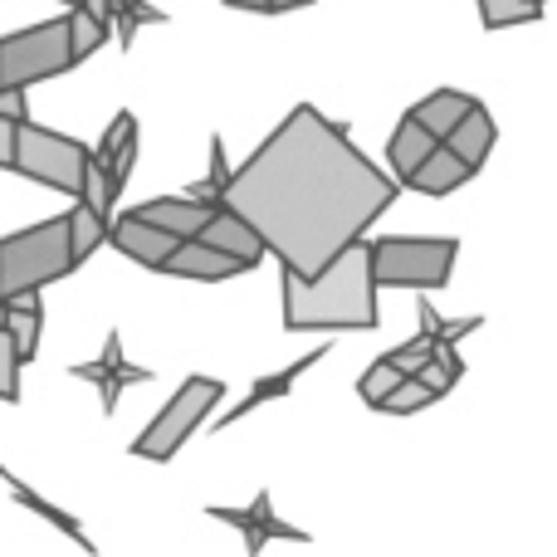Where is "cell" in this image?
Listing matches in <instances>:
<instances>
[{
	"label": "cell",
	"instance_id": "29",
	"mask_svg": "<svg viewBox=\"0 0 557 557\" xmlns=\"http://www.w3.org/2000/svg\"><path fill=\"white\" fill-rule=\"evenodd\" d=\"M231 172H235V166L225 162V137L211 133V176H206V182H196L186 196H191V201H206V196H215V201H221V191H225V182H231Z\"/></svg>",
	"mask_w": 557,
	"mask_h": 557
},
{
	"label": "cell",
	"instance_id": "19",
	"mask_svg": "<svg viewBox=\"0 0 557 557\" xmlns=\"http://www.w3.org/2000/svg\"><path fill=\"white\" fill-rule=\"evenodd\" d=\"M470 176H474L470 166H465L460 157H455L450 147L441 143L421 166H416L411 176H406L401 186H411V191H421V196H450V191H460V186L470 182Z\"/></svg>",
	"mask_w": 557,
	"mask_h": 557
},
{
	"label": "cell",
	"instance_id": "14",
	"mask_svg": "<svg viewBox=\"0 0 557 557\" xmlns=\"http://www.w3.org/2000/svg\"><path fill=\"white\" fill-rule=\"evenodd\" d=\"M0 484H5V490H10V499H15L20 509L39 513V519L49 523V529H59V533H64V539H74V543H78V548H84L88 557H98V543L88 539V533H84V523H78L74 513H64V509H59V504H49L45 494H35V490H29V484H20V474H10L5 465H0Z\"/></svg>",
	"mask_w": 557,
	"mask_h": 557
},
{
	"label": "cell",
	"instance_id": "11",
	"mask_svg": "<svg viewBox=\"0 0 557 557\" xmlns=\"http://www.w3.org/2000/svg\"><path fill=\"white\" fill-rule=\"evenodd\" d=\"M196 245H206V250H215V255H225V260H235L240 270H255V264L264 260L260 235H255L250 225L240 221V215L225 211V206H215L211 221L196 231Z\"/></svg>",
	"mask_w": 557,
	"mask_h": 557
},
{
	"label": "cell",
	"instance_id": "1",
	"mask_svg": "<svg viewBox=\"0 0 557 557\" xmlns=\"http://www.w3.org/2000/svg\"><path fill=\"white\" fill-rule=\"evenodd\" d=\"M396 191L401 186L357 152L343 123L298 103L235 166L215 206L260 235L278 270L313 278L392 211Z\"/></svg>",
	"mask_w": 557,
	"mask_h": 557
},
{
	"label": "cell",
	"instance_id": "35",
	"mask_svg": "<svg viewBox=\"0 0 557 557\" xmlns=\"http://www.w3.org/2000/svg\"><path fill=\"white\" fill-rule=\"evenodd\" d=\"M231 10H260V15H270V0H225Z\"/></svg>",
	"mask_w": 557,
	"mask_h": 557
},
{
	"label": "cell",
	"instance_id": "16",
	"mask_svg": "<svg viewBox=\"0 0 557 557\" xmlns=\"http://www.w3.org/2000/svg\"><path fill=\"white\" fill-rule=\"evenodd\" d=\"M480 103V98H470V94H460V88H435V94H425L416 108H406V113L416 117V123L425 127V133L435 137V143H445V137L460 127V117L470 113V108Z\"/></svg>",
	"mask_w": 557,
	"mask_h": 557
},
{
	"label": "cell",
	"instance_id": "34",
	"mask_svg": "<svg viewBox=\"0 0 557 557\" xmlns=\"http://www.w3.org/2000/svg\"><path fill=\"white\" fill-rule=\"evenodd\" d=\"M78 10H88V15H98V20L113 25V0H78Z\"/></svg>",
	"mask_w": 557,
	"mask_h": 557
},
{
	"label": "cell",
	"instance_id": "8",
	"mask_svg": "<svg viewBox=\"0 0 557 557\" xmlns=\"http://www.w3.org/2000/svg\"><path fill=\"white\" fill-rule=\"evenodd\" d=\"M206 513H211L215 523H231V529L245 539V553H250V557H260L264 548H270V543H313L304 529H294L288 519H278L270 490H260V494H255V504H245V509H225V504H211Z\"/></svg>",
	"mask_w": 557,
	"mask_h": 557
},
{
	"label": "cell",
	"instance_id": "25",
	"mask_svg": "<svg viewBox=\"0 0 557 557\" xmlns=\"http://www.w3.org/2000/svg\"><path fill=\"white\" fill-rule=\"evenodd\" d=\"M529 20H543L539 0H480L484 29H513V25H529Z\"/></svg>",
	"mask_w": 557,
	"mask_h": 557
},
{
	"label": "cell",
	"instance_id": "20",
	"mask_svg": "<svg viewBox=\"0 0 557 557\" xmlns=\"http://www.w3.org/2000/svg\"><path fill=\"white\" fill-rule=\"evenodd\" d=\"M435 147H441V143H435V137L431 133H425V127L421 123H416V117L411 113H401V123H396V133H392V143H386V162H392V182L396 186H401L406 182V176H411L416 172V166H421L425 162V157H431L435 152Z\"/></svg>",
	"mask_w": 557,
	"mask_h": 557
},
{
	"label": "cell",
	"instance_id": "13",
	"mask_svg": "<svg viewBox=\"0 0 557 557\" xmlns=\"http://www.w3.org/2000/svg\"><path fill=\"white\" fill-rule=\"evenodd\" d=\"M211 211H215V201H191V196H157V201L133 206L137 221L157 225V231L176 235V240H196V231L211 221Z\"/></svg>",
	"mask_w": 557,
	"mask_h": 557
},
{
	"label": "cell",
	"instance_id": "37",
	"mask_svg": "<svg viewBox=\"0 0 557 557\" xmlns=\"http://www.w3.org/2000/svg\"><path fill=\"white\" fill-rule=\"evenodd\" d=\"M59 5H78V0H59Z\"/></svg>",
	"mask_w": 557,
	"mask_h": 557
},
{
	"label": "cell",
	"instance_id": "2",
	"mask_svg": "<svg viewBox=\"0 0 557 557\" xmlns=\"http://www.w3.org/2000/svg\"><path fill=\"white\" fill-rule=\"evenodd\" d=\"M382 323L367 240L347 245L323 274L284 270V333H372Z\"/></svg>",
	"mask_w": 557,
	"mask_h": 557
},
{
	"label": "cell",
	"instance_id": "6",
	"mask_svg": "<svg viewBox=\"0 0 557 557\" xmlns=\"http://www.w3.org/2000/svg\"><path fill=\"white\" fill-rule=\"evenodd\" d=\"M221 396H225L221 376H186V382L176 386L172 401L152 416V425H147V431L133 441V455H137V460H152V465L172 460V455L191 441L196 425L215 411V401H221Z\"/></svg>",
	"mask_w": 557,
	"mask_h": 557
},
{
	"label": "cell",
	"instance_id": "28",
	"mask_svg": "<svg viewBox=\"0 0 557 557\" xmlns=\"http://www.w3.org/2000/svg\"><path fill=\"white\" fill-rule=\"evenodd\" d=\"M396 382H401V372H396L386 357H376L372 367H367L362 376H357V396H362L367 406H382V396H392L396 392Z\"/></svg>",
	"mask_w": 557,
	"mask_h": 557
},
{
	"label": "cell",
	"instance_id": "26",
	"mask_svg": "<svg viewBox=\"0 0 557 557\" xmlns=\"http://www.w3.org/2000/svg\"><path fill=\"white\" fill-rule=\"evenodd\" d=\"M460 376H465V357L455 352V347H435V357L421 367V372H416V382L431 386L435 396H450V386L460 382Z\"/></svg>",
	"mask_w": 557,
	"mask_h": 557
},
{
	"label": "cell",
	"instance_id": "24",
	"mask_svg": "<svg viewBox=\"0 0 557 557\" xmlns=\"http://www.w3.org/2000/svg\"><path fill=\"white\" fill-rule=\"evenodd\" d=\"M416 318H421V333L431 337L435 347H455V343H460V337H470L474 327L484 323L480 313H470V318H441L431 304H425V298H421V313H416Z\"/></svg>",
	"mask_w": 557,
	"mask_h": 557
},
{
	"label": "cell",
	"instance_id": "21",
	"mask_svg": "<svg viewBox=\"0 0 557 557\" xmlns=\"http://www.w3.org/2000/svg\"><path fill=\"white\" fill-rule=\"evenodd\" d=\"M98 245H108V221L78 201L74 211H69V250H74V270L98 250Z\"/></svg>",
	"mask_w": 557,
	"mask_h": 557
},
{
	"label": "cell",
	"instance_id": "7",
	"mask_svg": "<svg viewBox=\"0 0 557 557\" xmlns=\"http://www.w3.org/2000/svg\"><path fill=\"white\" fill-rule=\"evenodd\" d=\"M69 69H74V49H69L64 15L0 39V88H29V84L69 74Z\"/></svg>",
	"mask_w": 557,
	"mask_h": 557
},
{
	"label": "cell",
	"instance_id": "4",
	"mask_svg": "<svg viewBox=\"0 0 557 557\" xmlns=\"http://www.w3.org/2000/svg\"><path fill=\"white\" fill-rule=\"evenodd\" d=\"M376 288H445L460 260V240L455 235H386V240L367 245Z\"/></svg>",
	"mask_w": 557,
	"mask_h": 557
},
{
	"label": "cell",
	"instance_id": "32",
	"mask_svg": "<svg viewBox=\"0 0 557 557\" xmlns=\"http://www.w3.org/2000/svg\"><path fill=\"white\" fill-rule=\"evenodd\" d=\"M0 117H5V123H29L25 88H0Z\"/></svg>",
	"mask_w": 557,
	"mask_h": 557
},
{
	"label": "cell",
	"instance_id": "9",
	"mask_svg": "<svg viewBox=\"0 0 557 557\" xmlns=\"http://www.w3.org/2000/svg\"><path fill=\"white\" fill-rule=\"evenodd\" d=\"M78 382H94L98 386V401H103V416H117V396H123V386H137V382H152V367H137L123 357V333H108L103 352H98V362H78L74 367Z\"/></svg>",
	"mask_w": 557,
	"mask_h": 557
},
{
	"label": "cell",
	"instance_id": "27",
	"mask_svg": "<svg viewBox=\"0 0 557 557\" xmlns=\"http://www.w3.org/2000/svg\"><path fill=\"white\" fill-rule=\"evenodd\" d=\"M441 396L431 392V386H421L416 376H401L396 382V392L392 396H382V406L376 411H386V416H411V411H425V406H435Z\"/></svg>",
	"mask_w": 557,
	"mask_h": 557
},
{
	"label": "cell",
	"instance_id": "12",
	"mask_svg": "<svg viewBox=\"0 0 557 557\" xmlns=\"http://www.w3.org/2000/svg\"><path fill=\"white\" fill-rule=\"evenodd\" d=\"M327 357V347H313V352H304L298 362H288V367H278V372H270V376H255L250 382V396H245L240 406H231V411L215 421V431H225V425H235V421H245V416L255 411V406H270V401H278V396H288L294 392V382L298 376H308L318 362Z\"/></svg>",
	"mask_w": 557,
	"mask_h": 557
},
{
	"label": "cell",
	"instance_id": "23",
	"mask_svg": "<svg viewBox=\"0 0 557 557\" xmlns=\"http://www.w3.org/2000/svg\"><path fill=\"white\" fill-rule=\"evenodd\" d=\"M64 20H69V49H74V64H84L98 45H108V20L88 15V10H78V5H69Z\"/></svg>",
	"mask_w": 557,
	"mask_h": 557
},
{
	"label": "cell",
	"instance_id": "5",
	"mask_svg": "<svg viewBox=\"0 0 557 557\" xmlns=\"http://www.w3.org/2000/svg\"><path fill=\"white\" fill-rule=\"evenodd\" d=\"M88 157H94V147H84L78 137H64V133L39 127V123H15V166H10V172L29 176V182L54 186V191H64L78 201Z\"/></svg>",
	"mask_w": 557,
	"mask_h": 557
},
{
	"label": "cell",
	"instance_id": "3",
	"mask_svg": "<svg viewBox=\"0 0 557 557\" xmlns=\"http://www.w3.org/2000/svg\"><path fill=\"white\" fill-rule=\"evenodd\" d=\"M74 270V250H69V215L39 221L29 231H15L0 240V304L25 298L49 288L54 278Z\"/></svg>",
	"mask_w": 557,
	"mask_h": 557
},
{
	"label": "cell",
	"instance_id": "18",
	"mask_svg": "<svg viewBox=\"0 0 557 557\" xmlns=\"http://www.w3.org/2000/svg\"><path fill=\"white\" fill-rule=\"evenodd\" d=\"M162 274H172V278H196V284H221V278H235V274H245V270H240L235 260H225V255L206 250V245L182 240L172 260L162 264Z\"/></svg>",
	"mask_w": 557,
	"mask_h": 557
},
{
	"label": "cell",
	"instance_id": "17",
	"mask_svg": "<svg viewBox=\"0 0 557 557\" xmlns=\"http://www.w3.org/2000/svg\"><path fill=\"white\" fill-rule=\"evenodd\" d=\"M0 327L10 333L20 367H25L29 357L39 352V333H45V304H39V294H25V298H10V304H0Z\"/></svg>",
	"mask_w": 557,
	"mask_h": 557
},
{
	"label": "cell",
	"instance_id": "31",
	"mask_svg": "<svg viewBox=\"0 0 557 557\" xmlns=\"http://www.w3.org/2000/svg\"><path fill=\"white\" fill-rule=\"evenodd\" d=\"M0 401H10V406L20 401V357L5 327H0Z\"/></svg>",
	"mask_w": 557,
	"mask_h": 557
},
{
	"label": "cell",
	"instance_id": "22",
	"mask_svg": "<svg viewBox=\"0 0 557 557\" xmlns=\"http://www.w3.org/2000/svg\"><path fill=\"white\" fill-rule=\"evenodd\" d=\"M113 20H117V49H133L143 25H166V10L147 5V0H113Z\"/></svg>",
	"mask_w": 557,
	"mask_h": 557
},
{
	"label": "cell",
	"instance_id": "10",
	"mask_svg": "<svg viewBox=\"0 0 557 557\" xmlns=\"http://www.w3.org/2000/svg\"><path fill=\"white\" fill-rule=\"evenodd\" d=\"M108 245L113 250H123L127 260H137L143 270H157L162 274V264L176 255V235H166V231H157V225H147V221H137L133 211H123L117 221H108Z\"/></svg>",
	"mask_w": 557,
	"mask_h": 557
},
{
	"label": "cell",
	"instance_id": "15",
	"mask_svg": "<svg viewBox=\"0 0 557 557\" xmlns=\"http://www.w3.org/2000/svg\"><path fill=\"white\" fill-rule=\"evenodd\" d=\"M494 143H499V127H494V113L484 103H474L470 113L460 117V127H455L450 137H445V147H450L455 157H460L470 172H480L484 162H490V152H494Z\"/></svg>",
	"mask_w": 557,
	"mask_h": 557
},
{
	"label": "cell",
	"instance_id": "36",
	"mask_svg": "<svg viewBox=\"0 0 557 557\" xmlns=\"http://www.w3.org/2000/svg\"><path fill=\"white\" fill-rule=\"evenodd\" d=\"M313 5V0H270V15H284V10H304Z\"/></svg>",
	"mask_w": 557,
	"mask_h": 557
},
{
	"label": "cell",
	"instance_id": "30",
	"mask_svg": "<svg viewBox=\"0 0 557 557\" xmlns=\"http://www.w3.org/2000/svg\"><path fill=\"white\" fill-rule=\"evenodd\" d=\"M382 357H386V362H392L401 376H416V372H421V367L435 357V343H431L425 333H416V337H406L401 347H392V352H382Z\"/></svg>",
	"mask_w": 557,
	"mask_h": 557
},
{
	"label": "cell",
	"instance_id": "33",
	"mask_svg": "<svg viewBox=\"0 0 557 557\" xmlns=\"http://www.w3.org/2000/svg\"><path fill=\"white\" fill-rule=\"evenodd\" d=\"M10 166H15V123L0 117V172H10Z\"/></svg>",
	"mask_w": 557,
	"mask_h": 557
}]
</instances>
